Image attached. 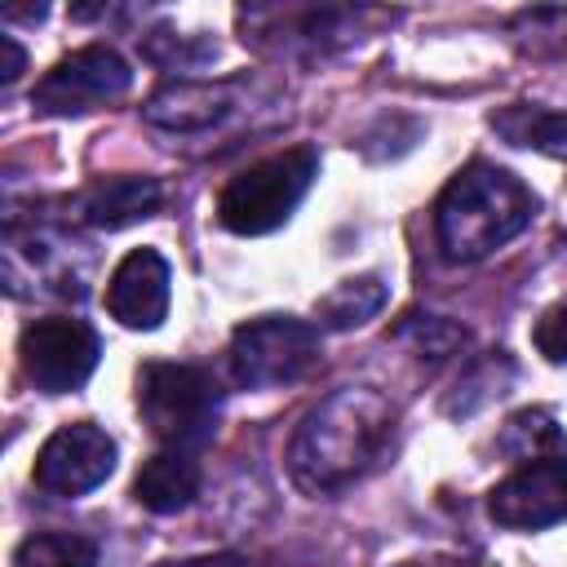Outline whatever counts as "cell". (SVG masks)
<instances>
[{"mask_svg": "<svg viewBox=\"0 0 567 567\" xmlns=\"http://www.w3.org/2000/svg\"><path fill=\"white\" fill-rule=\"evenodd\" d=\"M137 412L164 447L195 452L217 439L221 425V385L199 363L151 359L137 372Z\"/></svg>", "mask_w": 567, "mask_h": 567, "instance_id": "obj_3", "label": "cell"}, {"mask_svg": "<svg viewBox=\"0 0 567 567\" xmlns=\"http://www.w3.org/2000/svg\"><path fill=\"white\" fill-rule=\"evenodd\" d=\"M133 496L142 509L151 514H182L195 496H199V465L190 452H177V447H164L155 452L137 478H133Z\"/></svg>", "mask_w": 567, "mask_h": 567, "instance_id": "obj_14", "label": "cell"}, {"mask_svg": "<svg viewBox=\"0 0 567 567\" xmlns=\"http://www.w3.org/2000/svg\"><path fill=\"white\" fill-rule=\"evenodd\" d=\"M97 354H102L97 332H93L84 319H71V315L35 319V323H27L22 337H18L22 372H27V381H31L40 394L80 390V385L93 377Z\"/></svg>", "mask_w": 567, "mask_h": 567, "instance_id": "obj_7", "label": "cell"}, {"mask_svg": "<svg viewBox=\"0 0 567 567\" xmlns=\"http://www.w3.org/2000/svg\"><path fill=\"white\" fill-rule=\"evenodd\" d=\"M536 350L549 363H567V306H554L536 323Z\"/></svg>", "mask_w": 567, "mask_h": 567, "instance_id": "obj_20", "label": "cell"}, {"mask_svg": "<svg viewBox=\"0 0 567 567\" xmlns=\"http://www.w3.org/2000/svg\"><path fill=\"white\" fill-rule=\"evenodd\" d=\"M239 80H173L155 89L142 115L164 133H208L239 111Z\"/></svg>", "mask_w": 567, "mask_h": 567, "instance_id": "obj_11", "label": "cell"}, {"mask_svg": "<svg viewBox=\"0 0 567 567\" xmlns=\"http://www.w3.org/2000/svg\"><path fill=\"white\" fill-rule=\"evenodd\" d=\"M372 18L368 9H244V27L257 49H270L279 58L292 53H328L359 35V22Z\"/></svg>", "mask_w": 567, "mask_h": 567, "instance_id": "obj_10", "label": "cell"}, {"mask_svg": "<svg viewBox=\"0 0 567 567\" xmlns=\"http://www.w3.org/2000/svg\"><path fill=\"white\" fill-rule=\"evenodd\" d=\"M399 341H408L421 359H425V354H430V359H443V354H452L456 346H465V328L452 323V319H443V315H421V310H412V315L399 323Z\"/></svg>", "mask_w": 567, "mask_h": 567, "instance_id": "obj_19", "label": "cell"}, {"mask_svg": "<svg viewBox=\"0 0 567 567\" xmlns=\"http://www.w3.org/2000/svg\"><path fill=\"white\" fill-rule=\"evenodd\" d=\"M536 195L487 159L465 164L434 204V235L447 261H483L518 239L536 217Z\"/></svg>", "mask_w": 567, "mask_h": 567, "instance_id": "obj_2", "label": "cell"}, {"mask_svg": "<svg viewBox=\"0 0 567 567\" xmlns=\"http://www.w3.org/2000/svg\"><path fill=\"white\" fill-rule=\"evenodd\" d=\"M381 306H385V284H381L377 275H359V279L337 284L328 297H319L315 319H319V328H328V332H346V328L368 323Z\"/></svg>", "mask_w": 567, "mask_h": 567, "instance_id": "obj_16", "label": "cell"}, {"mask_svg": "<svg viewBox=\"0 0 567 567\" xmlns=\"http://www.w3.org/2000/svg\"><path fill=\"white\" fill-rule=\"evenodd\" d=\"M133 71L111 44H84L58 58L31 93V106L44 115H89L128 93Z\"/></svg>", "mask_w": 567, "mask_h": 567, "instance_id": "obj_6", "label": "cell"}, {"mask_svg": "<svg viewBox=\"0 0 567 567\" xmlns=\"http://www.w3.org/2000/svg\"><path fill=\"white\" fill-rule=\"evenodd\" d=\"M111 470H115V439L93 421H71L44 439V447L35 452L31 478L40 492L75 501L102 487Z\"/></svg>", "mask_w": 567, "mask_h": 567, "instance_id": "obj_8", "label": "cell"}, {"mask_svg": "<svg viewBox=\"0 0 567 567\" xmlns=\"http://www.w3.org/2000/svg\"><path fill=\"white\" fill-rule=\"evenodd\" d=\"M0 49H4V71H0V80H4V84H13V80L22 75V66H27V53L18 49V40H13V35H0Z\"/></svg>", "mask_w": 567, "mask_h": 567, "instance_id": "obj_21", "label": "cell"}, {"mask_svg": "<svg viewBox=\"0 0 567 567\" xmlns=\"http://www.w3.org/2000/svg\"><path fill=\"white\" fill-rule=\"evenodd\" d=\"M430 567H470V563H430Z\"/></svg>", "mask_w": 567, "mask_h": 567, "instance_id": "obj_23", "label": "cell"}, {"mask_svg": "<svg viewBox=\"0 0 567 567\" xmlns=\"http://www.w3.org/2000/svg\"><path fill=\"white\" fill-rule=\"evenodd\" d=\"M492 523L509 532H540L567 518V452L523 461L487 492Z\"/></svg>", "mask_w": 567, "mask_h": 567, "instance_id": "obj_9", "label": "cell"}, {"mask_svg": "<svg viewBox=\"0 0 567 567\" xmlns=\"http://www.w3.org/2000/svg\"><path fill=\"white\" fill-rule=\"evenodd\" d=\"M159 204H164L159 177H102L75 199V213L84 226L120 230V226H133V221L159 213Z\"/></svg>", "mask_w": 567, "mask_h": 567, "instance_id": "obj_13", "label": "cell"}, {"mask_svg": "<svg viewBox=\"0 0 567 567\" xmlns=\"http://www.w3.org/2000/svg\"><path fill=\"white\" fill-rule=\"evenodd\" d=\"M501 452L514 456V461H536V456L567 452V439H563L558 421H554L545 408H527V412H518V416L505 421V430H501Z\"/></svg>", "mask_w": 567, "mask_h": 567, "instance_id": "obj_18", "label": "cell"}, {"mask_svg": "<svg viewBox=\"0 0 567 567\" xmlns=\"http://www.w3.org/2000/svg\"><path fill=\"white\" fill-rule=\"evenodd\" d=\"M394 408L368 385H341L306 412L288 443V474L310 496H332L359 483L390 447Z\"/></svg>", "mask_w": 567, "mask_h": 567, "instance_id": "obj_1", "label": "cell"}, {"mask_svg": "<svg viewBox=\"0 0 567 567\" xmlns=\"http://www.w3.org/2000/svg\"><path fill=\"white\" fill-rule=\"evenodd\" d=\"M13 567H97V540L80 532H35L13 549Z\"/></svg>", "mask_w": 567, "mask_h": 567, "instance_id": "obj_17", "label": "cell"}, {"mask_svg": "<svg viewBox=\"0 0 567 567\" xmlns=\"http://www.w3.org/2000/svg\"><path fill=\"white\" fill-rule=\"evenodd\" d=\"M168 284H173L168 261L155 248H133L106 284L111 319H120L124 328H137V332L159 328L168 315Z\"/></svg>", "mask_w": 567, "mask_h": 567, "instance_id": "obj_12", "label": "cell"}, {"mask_svg": "<svg viewBox=\"0 0 567 567\" xmlns=\"http://www.w3.org/2000/svg\"><path fill=\"white\" fill-rule=\"evenodd\" d=\"M159 567H248L239 554H217V558H190V563H159Z\"/></svg>", "mask_w": 567, "mask_h": 567, "instance_id": "obj_22", "label": "cell"}, {"mask_svg": "<svg viewBox=\"0 0 567 567\" xmlns=\"http://www.w3.org/2000/svg\"><path fill=\"white\" fill-rule=\"evenodd\" d=\"M492 128L509 142V146H527V151H545L567 159V111H545V106H505L492 115Z\"/></svg>", "mask_w": 567, "mask_h": 567, "instance_id": "obj_15", "label": "cell"}, {"mask_svg": "<svg viewBox=\"0 0 567 567\" xmlns=\"http://www.w3.org/2000/svg\"><path fill=\"white\" fill-rule=\"evenodd\" d=\"M230 377L244 390H275L301 381L319 363V323L297 315H261L230 337Z\"/></svg>", "mask_w": 567, "mask_h": 567, "instance_id": "obj_5", "label": "cell"}, {"mask_svg": "<svg viewBox=\"0 0 567 567\" xmlns=\"http://www.w3.org/2000/svg\"><path fill=\"white\" fill-rule=\"evenodd\" d=\"M319 177V151L292 146L239 168L217 195V221L235 235H266L279 230L292 208L306 199L310 182Z\"/></svg>", "mask_w": 567, "mask_h": 567, "instance_id": "obj_4", "label": "cell"}]
</instances>
